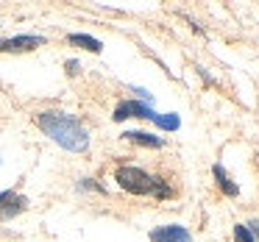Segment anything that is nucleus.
Returning a JSON list of instances; mask_svg holds the SVG:
<instances>
[{
    "instance_id": "f257e3e1",
    "label": "nucleus",
    "mask_w": 259,
    "mask_h": 242,
    "mask_svg": "<svg viewBox=\"0 0 259 242\" xmlns=\"http://www.w3.org/2000/svg\"><path fill=\"white\" fill-rule=\"evenodd\" d=\"M36 125L56 145H62L70 153H84L90 148V131L84 128V123L78 117H73L67 112H39L36 114Z\"/></svg>"
},
{
    "instance_id": "f03ea898",
    "label": "nucleus",
    "mask_w": 259,
    "mask_h": 242,
    "mask_svg": "<svg viewBox=\"0 0 259 242\" xmlns=\"http://www.w3.org/2000/svg\"><path fill=\"white\" fill-rule=\"evenodd\" d=\"M114 181L131 195H153L159 201L176 195V189L170 186V181L164 175H151L142 167H117L114 170Z\"/></svg>"
},
{
    "instance_id": "7ed1b4c3",
    "label": "nucleus",
    "mask_w": 259,
    "mask_h": 242,
    "mask_svg": "<svg viewBox=\"0 0 259 242\" xmlns=\"http://www.w3.org/2000/svg\"><path fill=\"white\" fill-rule=\"evenodd\" d=\"M114 123H123L125 117H140V120H153L156 112L151 109V103H142V101H125L114 109Z\"/></svg>"
},
{
    "instance_id": "20e7f679",
    "label": "nucleus",
    "mask_w": 259,
    "mask_h": 242,
    "mask_svg": "<svg viewBox=\"0 0 259 242\" xmlns=\"http://www.w3.org/2000/svg\"><path fill=\"white\" fill-rule=\"evenodd\" d=\"M151 242H192V234L184 225H159L151 231Z\"/></svg>"
},
{
    "instance_id": "39448f33",
    "label": "nucleus",
    "mask_w": 259,
    "mask_h": 242,
    "mask_svg": "<svg viewBox=\"0 0 259 242\" xmlns=\"http://www.w3.org/2000/svg\"><path fill=\"white\" fill-rule=\"evenodd\" d=\"M28 209V198H23V195H14V192H9L3 201H0V220L6 223V220H12V217H17L20 212H25Z\"/></svg>"
},
{
    "instance_id": "423d86ee",
    "label": "nucleus",
    "mask_w": 259,
    "mask_h": 242,
    "mask_svg": "<svg viewBox=\"0 0 259 242\" xmlns=\"http://www.w3.org/2000/svg\"><path fill=\"white\" fill-rule=\"evenodd\" d=\"M45 45L42 36H14V39H0V51L6 53H20V51H34V47Z\"/></svg>"
},
{
    "instance_id": "0eeeda50",
    "label": "nucleus",
    "mask_w": 259,
    "mask_h": 242,
    "mask_svg": "<svg viewBox=\"0 0 259 242\" xmlns=\"http://www.w3.org/2000/svg\"><path fill=\"white\" fill-rule=\"evenodd\" d=\"M212 175H214V181H218V186L223 189V195H229V198H237V195H240V186L231 181V175L223 170V164H214V167H212Z\"/></svg>"
},
{
    "instance_id": "6e6552de",
    "label": "nucleus",
    "mask_w": 259,
    "mask_h": 242,
    "mask_svg": "<svg viewBox=\"0 0 259 242\" xmlns=\"http://www.w3.org/2000/svg\"><path fill=\"white\" fill-rule=\"evenodd\" d=\"M123 136H125L128 142H134V145H145V148H162V145H164L162 136L148 134V131H125Z\"/></svg>"
},
{
    "instance_id": "1a4fd4ad",
    "label": "nucleus",
    "mask_w": 259,
    "mask_h": 242,
    "mask_svg": "<svg viewBox=\"0 0 259 242\" xmlns=\"http://www.w3.org/2000/svg\"><path fill=\"white\" fill-rule=\"evenodd\" d=\"M73 45H78V47H84V51H90V53H101L103 51V45L95 39V36H90V34H70L67 36Z\"/></svg>"
},
{
    "instance_id": "9d476101",
    "label": "nucleus",
    "mask_w": 259,
    "mask_h": 242,
    "mask_svg": "<svg viewBox=\"0 0 259 242\" xmlns=\"http://www.w3.org/2000/svg\"><path fill=\"white\" fill-rule=\"evenodd\" d=\"M153 123L159 125V128H164V131H176L181 125V120L176 117V114H159L156 112V117H153Z\"/></svg>"
},
{
    "instance_id": "9b49d317",
    "label": "nucleus",
    "mask_w": 259,
    "mask_h": 242,
    "mask_svg": "<svg viewBox=\"0 0 259 242\" xmlns=\"http://www.w3.org/2000/svg\"><path fill=\"white\" fill-rule=\"evenodd\" d=\"M234 239H237V242H256L245 225H234Z\"/></svg>"
},
{
    "instance_id": "f8f14e48",
    "label": "nucleus",
    "mask_w": 259,
    "mask_h": 242,
    "mask_svg": "<svg viewBox=\"0 0 259 242\" xmlns=\"http://www.w3.org/2000/svg\"><path fill=\"white\" fill-rule=\"evenodd\" d=\"M9 195V192H0V201H3V198H6Z\"/></svg>"
}]
</instances>
